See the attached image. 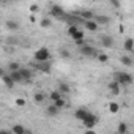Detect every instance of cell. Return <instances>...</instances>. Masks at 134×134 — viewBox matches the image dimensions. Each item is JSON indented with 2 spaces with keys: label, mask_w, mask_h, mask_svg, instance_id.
<instances>
[{
  "label": "cell",
  "mask_w": 134,
  "mask_h": 134,
  "mask_svg": "<svg viewBox=\"0 0 134 134\" xmlns=\"http://www.w3.org/2000/svg\"><path fill=\"white\" fill-rule=\"evenodd\" d=\"M115 81L121 85V87H128V85H131L132 84V76L129 74V73H126V71H117L115 74Z\"/></svg>",
  "instance_id": "obj_1"
},
{
  "label": "cell",
  "mask_w": 134,
  "mask_h": 134,
  "mask_svg": "<svg viewBox=\"0 0 134 134\" xmlns=\"http://www.w3.org/2000/svg\"><path fill=\"white\" fill-rule=\"evenodd\" d=\"M35 60L40 62V63H46L51 60V52L47 47H40L36 52H35Z\"/></svg>",
  "instance_id": "obj_2"
},
{
  "label": "cell",
  "mask_w": 134,
  "mask_h": 134,
  "mask_svg": "<svg viewBox=\"0 0 134 134\" xmlns=\"http://www.w3.org/2000/svg\"><path fill=\"white\" fill-rule=\"evenodd\" d=\"M79 52H81V55H84V57H93V55H98V51L92 46V44H85V46H82V47H79Z\"/></svg>",
  "instance_id": "obj_3"
},
{
  "label": "cell",
  "mask_w": 134,
  "mask_h": 134,
  "mask_svg": "<svg viewBox=\"0 0 134 134\" xmlns=\"http://www.w3.org/2000/svg\"><path fill=\"white\" fill-rule=\"evenodd\" d=\"M98 121H99V118H98L95 114H92V112H90V114H88V117H87L82 123H84V126H85L87 129H93V128L98 125Z\"/></svg>",
  "instance_id": "obj_4"
},
{
  "label": "cell",
  "mask_w": 134,
  "mask_h": 134,
  "mask_svg": "<svg viewBox=\"0 0 134 134\" xmlns=\"http://www.w3.org/2000/svg\"><path fill=\"white\" fill-rule=\"evenodd\" d=\"M51 16L62 19V18L65 16V11H63L62 7H58V5H52V7H51Z\"/></svg>",
  "instance_id": "obj_5"
},
{
  "label": "cell",
  "mask_w": 134,
  "mask_h": 134,
  "mask_svg": "<svg viewBox=\"0 0 134 134\" xmlns=\"http://www.w3.org/2000/svg\"><path fill=\"white\" fill-rule=\"evenodd\" d=\"M21 76H22V79H24V82H29V81H32L33 79V71L30 70V68H21Z\"/></svg>",
  "instance_id": "obj_6"
},
{
  "label": "cell",
  "mask_w": 134,
  "mask_h": 134,
  "mask_svg": "<svg viewBox=\"0 0 134 134\" xmlns=\"http://www.w3.org/2000/svg\"><path fill=\"white\" fill-rule=\"evenodd\" d=\"M88 110L87 109H84V107H81V109H76V112H74V117L77 118V120H81V121H84L87 117H88Z\"/></svg>",
  "instance_id": "obj_7"
},
{
  "label": "cell",
  "mask_w": 134,
  "mask_h": 134,
  "mask_svg": "<svg viewBox=\"0 0 134 134\" xmlns=\"http://www.w3.org/2000/svg\"><path fill=\"white\" fill-rule=\"evenodd\" d=\"M101 46L103 47H114V38L112 36H109V35H104V36H101Z\"/></svg>",
  "instance_id": "obj_8"
},
{
  "label": "cell",
  "mask_w": 134,
  "mask_h": 134,
  "mask_svg": "<svg viewBox=\"0 0 134 134\" xmlns=\"http://www.w3.org/2000/svg\"><path fill=\"white\" fill-rule=\"evenodd\" d=\"M2 82H3L8 88H13V87H14V84H16V82L11 79V76H10V74H7V73H3V74H2Z\"/></svg>",
  "instance_id": "obj_9"
},
{
  "label": "cell",
  "mask_w": 134,
  "mask_h": 134,
  "mask_svg": "<svg viewBox=\"0 0 134 134\" xmlns=\"http://www.w3.org/2000/svg\"><path fill=\"white\" fill-rule=\"evenodd\" d=\"M107 87H109V92H110L112 95H118V93H120V87H121V85H120L117 81H112V82H109V85H107Z\"/></svg>",
  "instance_id": "obj_10"
},
{
  "label": "cell",
  "mask_w": 134,
  "mask_h": 134,
  "mask_svg": "<svg viewBox=\"0 0 134 134\" xmlns=\"http://www.w3.org/2000/svg\"><path fill=\"white\" fill-rule=\"evenodd\" d=\"M79 16H81L82 19H85V21H93V19H95V14H93V11H90V10L79 11Z\"/></svg>",
  "instance_id": "obj_11"
},
{
  "label": "cell",
  "mask_w": 134,
  "mask_h": 134,
  "mask_svg": "<svg viewBox=\"0 0 134 134\" xmlns=\"http://www.w3.org/2000/svg\"><path fill=\"white\" fill-rule=\"evenodd\" d=\"M98 27H99V25H98V22H96L95 19H93V21H85V29H87L88 32H96Z\"/></svg>",
  "instance_id": "obj_12"
},
{
  "label": "cell",
  "mask_w": 134,
  "mask_h": 134,
  "mask_svg": "<svg viewBox=\"0 0 134 134\" xmlns=\"http://www.w3.org/2000/svg\"><path fill=\"white\" fill-rule=\"evenodd\" d=\"M123 46H125V51H128V52H134V40H132V38H126Z\"/></svg>",
  "instance_id": "obj_13"
},
{
  "label": "cell",
  "mask_w": 134,
  "mask_h": 134,
  "mask_svg": "<svg viewBox=\"0 0 134 134\" xmlns=\"http://www.w3.org/2000/svg\"><path fill=\"white\" fill-rule=\"evenodd\" d=\"M11 132L13 134H24V132H27V129H25V126H22V125H13V128H11Z\"/></svg>",
  "instance_id": "obj_14"
},
{
  "label": "cell",
  "mask_w": 134,
  "mask_h": 134,
  "mask_svg": "<svg viewBox=\"0 0 134 134\" xmlns=\"http://www.w3.org/2000/svg\"><path fill=\"white\" fill-rule=\"evenodd\" d=\"M51 101L52 103H55V101H58V99H62L63 98V93L60 92V90H54V92H51Z\"/></svg>",
  "instance_id": "obj_15"
},
{
  "label": "cell",
  "mask_w": 134,
  "mask_h": 134,
  "mask_svg": "<svg viewBox=\"0 0 134 134\" xmlns=\"http://www.w3.org/2000/svg\"><path fill=\"white\" fill-rule=\"evenodd\" d=\"M60 114V109L55 106V104H51L49 107H47V115H51V117H57Z\"/></svg>",
  "instance_id": "obj_16"
},
{
  "label": "cell",
  "mask_w": 134,
  "mask_h": 134,
  "mask_svg": "<svg viewBox=\"0 0 134 134\" xmlns=\"http://www.w3.org/2000/svg\"><path fill=\"white\" fill-rule=\"evenodd\" d=\"M10 76H11V79H13L16 84H22V82H24V79H22V76H21V71H14V73H10Z\"/></svg>",
  "instance_id": "obj_17"
},
{
  "label": "cell",
  "mask_w": 134,
  "mask_h": 134,
  "mask_svg": "<svg viewBox=\"0 0 134 134\" xmlns=\"http://www.w3.org/2000/svg\"><path fill=\"white\" fill-rule=\"evenodd\" d=\"M5 24H7V29H8V30H18V29H19V22H18V21H11V19H8Z\"/></svg>",
  "instance_id": "obj_18"
},
{
  "label": "cell",
  "mask_w": 134,
  "mask_h": 134,
  "mask_svg": "<svg viewBox=\"0 0 134 134\" xmlns=\"http://www.w3.org/2000/svg\"><path fill=\"white\" fill-rule=\"evenodd\" d=\"M120 62H121L125 66H132V65H134V62H132V58H131L129 55H121V57H120Z\"/></svg>",
  "instance_id": "obj_19"
},
{
  "label": "cell",
  "mask_w": 134,
  "mask_h": 134,
  "mask_svg": "<svg viewBox=\"0 0 134 134\" xmlns=\"http://www.w3.org/2000/svg\"><path fill=\"white\" fill-rule=\"evenodd\" d=\"M79 30H81V29L77 27V24H70V27H68V35L73 38V36H74V35H76Z\"/></svg>",
  "instance_id": "obj_20"
},
{
  "label": "cell",
  "mask_w": 134,
  "mask_h": 134,
  "mask_svg": "<svg viewBox=\"0 0 134 134\" xmlns=\"http://www.w3.org/2000/svg\"><path fill=\"white\" fill-rule=\"evenodd\" d=\"M8 70H10V73L21 71V66H19V63H18V62H10V63H8Z\"/></svg>",
  "instance_id": "obj_21"
},
{
  "label": "cell",
  "mask_w": 134,
  "mask_h": 134,
  "mask_svg": "<svg viewBox=\"0 0 134 134\" xmlns=\"http://www.w3.org/2000/svg\"><path fill=\"white\" fill-rule=\"evenodd\" d=\"M44 99H46V96H44V93H41V92H38V93L33 95V101H35L36 104H41Z\"/></svg>",
  "instance_id": "obj_22"
},
{
  "label": "cell",
  "mask_w": 134,
  "mask_h": 134,
  "mask_svg": "<svg viewBox=\"0 0 134 134\" xmlns=\"http://www.w3.org/2000/svg\"><path fill=\"white\" fill-rule=\"evenodd\" d=\"M117 131H118V134H126V132H129V131H128V125H126L125 121H120V123H118Z\"/></svg>",
  "instance_id": "obj_23"
},
{
  "label": "cell",
  "mask_w": 134,
  "mask_h": 134,
  "mask_svg": "<svg viewBox=\"0 0 134 134\" xmlns=\"http://www.w3.org/2000/svg\"><path fill=\"white\" fill-rule=\"evenodd\" d=\"M95 21L98 22V25H99V24H101V25H104V24H109V21H110V19H109L107 16H95Z\"/></svg>",
  "instance_id": "obj_24"
},
{
  "label": "cell",
  "mask_w": 134,
  "mask_h": 134,
  "mask_svg": "<svg viewBox=\"0 0 134 134\" xmlns=\"http://www.w3.org/2000/svg\"><path fill=\"white\" fill-rule=\"evenodd\" d=\"M38 70L40 71H44V73H49L51 71V63H38Z\"/></svg>",
  "instance_id": "obj_25"
},
{
  "label": "cell",
  "mask_w": 134,
  "mask_h": 134,
  "mask_svg": "<svg viewBox=\"0 0 134 134\" xmlns=\"http://www.w3.org/2000/svg\"><path fill=\"white\" fill-rule=\"evenodd\" d=\"M73 40H74V43H79V41H84L85 40V33L82 32V30H79L74 36H73Z\"/></svg>",
  "instance_id": "obj_26"
},
{
  "label": "cell",
  "mask_w": 134,
  "mask_h": 134,
  "mask_svg": "<svg viewBox=\"0 0 134 134\" xmlns=\"http://www.w3.org/2000/svg\"><path fill=\"white\" fill-rule=\"evenodd\" d=\"M57 90H60L62 93H70V92H71V88H70V85H68V84H60Z\"/></svg>",
  "instance_id": "obj_27"
},
{
  "label": "cell",
  "mask_w": 134,
  "mask_h": 134,
  "mask_svg": "<svg viewBox=\"0 0 134 134\" xmlns=\"http://www.w3.org/2000/svg\"><path fill=\"white\" fill-rule=\"evenodd\" d=\"M60 57L62 58H70L71 57V52L68 49H60Z\"/></svg>",
  "instance_id": "obj_28"
},
{
  "label": "cell",
  "mask_w": 134,
  "mask_h": 134,
  "mask_svg": "<svg viewBox=\"0 0 134 134\" xmlns=\"http://www.w3.org/2000/svg\"><path fill=\"white\" fill-rule=\"evenodd\" d=\"M51 25H52V22H51L49 18H44V19L41 21V27H43V29H49Z\"/></svg>",
  "instance_id": "obj_29"
},
{
  "label": "cell",
  "mask_w": 134,
  "mask_h": 134,
  "mask_svg": "<svg viewBox=\"0 0 134 134\" xmlns=\"http://www.w3.org/2000/svg\"><path fill=\"white\" fill-rule=\"evenodd\" d=\"M118 109H120V107H118V104H117V103H110V104H109V110H110L112 114H117V112H118Z\"/></svg>",
  "instance_id": "obj_30"
},
{
  "label": "cell",
  "mask_w": 134,
  "mask_h": 134,
  "mask_svg": "<svg viewBox=\"0 0 134 134\" xmlns=\"http://www.w3.org/2000/svg\"><path fill=\"white\" fill-rule=\"evenodd\" d=\"M98 60H99L101 63H107V62H109V57H107L106 54H98Z\"/></svg>",
  "instance_id": "obj_31"
},
{
  "label": "cell",
  "mask_w": 134,
  "mask_h": 134,
  "mask_svg": "<svg viewBox=\"0 0 134 134\" xmlns=\"http://www.w3.org/2000/svg\"><path fill=\"white\" fill-rule=\"evenodd\" d=\"M52 104H55V106H57V107H58V109H63V107H65V104H66V103H65V99H63V98H62V99H58V101H55V103H52Z\"/></svg>",
  "instance_id": "obj_32"
},
{
  "label": "cell",
  "mask_w": 134,
  "mask_h": 134,
  "mask_svg": "<svg viewBox=\"0 0 134 134\" xmlns=\"http://www.w3.org/2000/svg\"><path fill=\"white\" fill-rule=\"evenodd\" d=\"M16 106L24 107V106H25V99H24V98H18V99H16Z\"/></svg>",
  "instance_id": "obj_33"
},
{
  "label": "cell",
  "mask_w": 134,
  "mask_h": 134,
  "mask_svg": "<svg viewBox=\"0 0 134 134\" xmlns=\"http://www.w3.org/2000/svg\"><path fill=\"white\" fill-rule=\"evenodd\" d=\"M110 7H112V8H120V2H117V0H112V2H110Z\"/></svg>",
  "instance_id": "obj_34"
},
{
  "label": "cell",
  "mask_w": 134,
  "mask_h": 134,
  "mask_svg": "<svg viewBox=\"0 0 134 134\" xmlns=\"http://www.w3.org/2000/svg\"><path fill=\"white\" fill-rule=\"evenodd\" d=\"M38 10H40V8H38V5H32V7H30V11H32V13H36Z\"/></svg>",
  "instance_id": "obj_35"
},
{
  "label": "cell",
  "mask_w": 134,
  "mask_h": 134,
  "mask_svg": "<svg viewBox=\"0 0 134 134\" xmlns=\"http://www.w3.org/2000/svg\"><path fill=\"white\" fill-rule=\"evenodd\" d=\"M0 134H13V132H10V131H7V129H2V131H0Z\"/></svg>",
  "instance_id": "obj_36"
},
{
  "label": "cell",
  "mask_w": 134,
  "mask_h": 134,
  "mask_svg": "<svg viewBox=\"0 0 134 134\" xmlns=\"http://www.w3.org/2000/svg\"><path fill=\"white\" fill-rule=\"evenodd\" d=\"M85 134H96V132H95L93 129H87V132H85Z\"/></svg>",
  "instance_id": "obj_37"
},
{
  "label": "cell",
  "mask_w": 134,
  "mask_h": 134,
  "mask_svg": "<svg viewBox=\"0 0 134 134\" xmlns=\"http://www.w3.org/2000/svg\"><path fill=\"white\" fill-rule=\"evenodd\" d=\"M24 134H30V132H29V131H27V132H24Z\"/></svg>",
  "instance_id": "obj_38"
},
{
  "label": "cell",
  "mask_w": 134,
  "mask_h": 134,
  "mask_svg": "<svg viewBox=\"0 0 134 134\" xmlns=\"http://www.w3.org/2000/svg\"><path fill=\"white\" fill-rule=\"evenodd\" d=\"M126 134H131V132H126Z\"/></svg>",
  "instance_id": "obj_39"
}]
</instances>
